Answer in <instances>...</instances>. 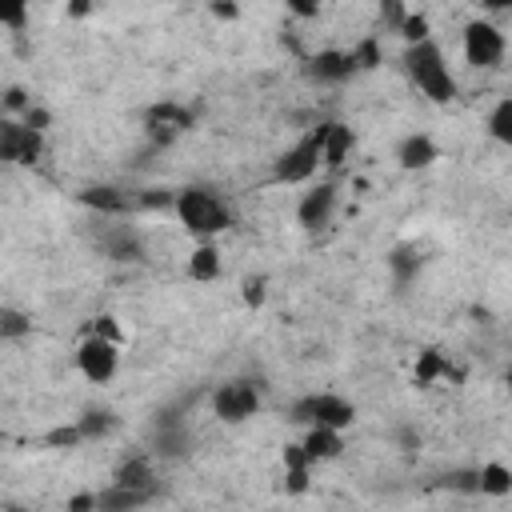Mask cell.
Returning <instances> with one entry per match:
<instances>
[{
    "label": "cell",
    "instance_id": "obj_12",
    "mask_svg": "<svg viewBox=\"0 0 512 512\" xmlns=\"http://www.w3.org/2000/svg\"><path fill=\"white\" fill-rule=\"evenodd\" d=\"M316 136H320V160H324V168L336 172V168L348 160L352 144H356L352 128L340 124V120H324V124H316Z\"/></svg>",
    "mask_w": 512,
    "mask_h": 512
},
{
    "label": "cell",
    "instance_id": "obj_16",
    "mask_svg": "<svg viewBox=\"0 0 512 512\" xmlns=\"http://www.w3.org/2000/svg\"><path fill=\"white\" fill-rule=\"evenodd\" d=\"M300 444H304V452H308L312 464H316V460H336V456L344 452V432H332V428H308V436H304Z\"/></svg>",
    "mask_w": 512,
    "mask_h": 512
},
{
    "label": "cell",
    "instance_id": "obj_6",
    "mask_svg": "<svg viewBox=\"0 0 512 512\" xmlns=\"http://www.w3.org/2000/svg\"><path fill=\"white\" fill-rule=\"evenodd\" d=\"M260 412V384L248 376H232L224 384H216L212 392V416L224 424H244Z\"/></svg>",
    "mask_w": 512,
    "mask_h": 512
},
{
    "label": "cell",
    "instance_id": "obj_11",
    "mask_svg": "<svg viewBox=\"0 0 512 512\" xmlns=\"http://www.w3.org/2000/svg\"><path fill=\"white\" fill-rule=\"evenodd\" d=\"M304 68H308V76H312L316 84H340V80H348L352 72H360L352 48H348V52H340V48H324V52L308 56Z\"/></svg>",
    "mask_w": 512,
    "mask_h": 512
},
{
    "label": "cell",
    "instance_id": "obj_32",
    "mask_svg": "<svg viewBox=\"0 0 512 512\" xmlns=\"http://www.w3.org/2000/svg\"><path fill=\"white\" fill-rule=\"evenodd\" d=\"M284 484H288V492H304V488H308V468L284 472Z\"/></svg>",
    "mask_w": 512,
    "mask_h": 512
},
{
    "label": "cell",
    "instance_id": "obj_13",
    "mask_svg": "<svg viewBox=\"0 0 512 512\" xmlns=\"http://www.w3.org/2000/svg\"><path fill=\"white\" fill-rule=\"evenodd\" d=\"M440 160V148H436V140L428 136V132H408L400 144H396V164L404 168V172H424V168H432Z\"/></svg>",
    "mask_w": 512,
    "mask_h": 512
},
{
    "label": "cell",
    "instance_id": "obj_26",
    "mask_svg": "<svg viewBox=\"0 0 512 512\" xmlns=\"http://www.w3.org/2000/svg\"><path fill=\"white\" fill-rule=\"evenodd\" d=\"M264 300H268V280L264 276H248L244 280V304L248 308H260Z\"/></svg>",
    "mask_w": 512,
    "mask_h": 512
},
{
    "label": "cell",
    "instance_id": "obj_9",
    "mask_svg": "<svg viewBox=\"0 0 512 512\" xmlns=\"http://www.w3.org/2000/svg\"><path fill=\"white\" fill-rule=\"evenodd\" d=\"M40 152H44V132L28 128L24 120H12V116L0 124V156L8 164H36Z\"/></svg>",
    "mask_w": 512,
    "mask_h": 512
},
{
    "label": "cell",
    "instance_id": "obj_24",
    "mask_svg": "<svg viewBox=\"0 0 512 512\" xmlns=\"http://www.w3.org/2000/svg\"><path fill=\"white\" fill-rule=\"evenodd\" d=\"M396 32L404 36V48H408V44H424V40H432V32H428V16H424V12H404V20H400Z\"/></svg>",
    "mask_w": 512,
    "mask_h": 512
},
{
    "label": "cell",
    "instance_id": "obj_30",
    "mask_svg": "<svg viewBox=\"0 0 512 512\" xmlns=\"http://www.w3.org/2000/svg\"><path fill=\"white\" fill-rule=\"evenodd\" d=\"M92 332H96V336H104V340H116V344H120V328L112 324V316H100V320L92 324Z\"/></svg>",
    "mask_w": 512,
    "mask_h": 512
},
{
    "label": "cell",
    "instance_id": "obj_35",
    "mask_svg": "<svg viewBox=\"0 0 512 512\" xmlns=\"http://www.w3.org/2000/svg\"><path fill=\"white\" fill-rule=\"evenodd\" d=\"M504 380H508V388H512V364H508V372H504Z\"/></svg>",
    "mask_w": 512,
    "mask_h": 512
},
{
    "label": "cell",
    "instance_id": "obj_25",
    "mask_svg": "<svg viewBox=\"0 0 512 512\" xmlns=\"http://www.w3.org/2000/svg\"><path fill=\"white\" fill-rule=\"evenodd\" d=\"M452 368H448V360L440 356V352H424L420 356V364H416V384H432L436 376H448Z\"/></svg>",
    "mask_w": 512,
    "mask_h": 512
},
{
    "label": "cell",
    "instance_id": "obj_15",
    "mask_svg": "<svg viewBox=\"0 0 512 512\" xmlns=\"http://www.w3.org/2000/svg\"><path fill=\"white\" fill-rule=\"evenodd\" d=\"M80 204H88L96 212H108V216H120V212L132 208V196L120 192V188H112V184H92V188L80 192Z\"/></svg>",
    "mask_w": 512,
    "mask_h": 512
},
{
    "label": "cell",
    "instance_id": "obj_23",
    "mask_svg": "<svg viewBox=\"0 0 512 512\" xmlns=\"http://www.w3.org/2000/svg\"><path fill=\"white\" fill-rule=\"evenodd\" d=\"M28 332H32V320H28L20 308L4 304V308H0V340H20V336H28Z\"/></svg>",
    "mask_w": 512,
    "mask_h": 512
},
{
    "label": "cell",
    "instance_id": "obj_7",
    "mask_svg": "<svg viewBox=\"0 0 512 512\" xmlns=\"http://www.w3.org/2000/svg\"><path fill=\"white\" fill-rule=\"evenodd\" d=\"M76 368H80V376L88 384H108L120 372V344L88 332L80 340V348H76Z\"/></svg>",
    "mask_w": 512,
    "mask_h": 512
},
{
    "label": "cell",
    "instance_id": "obj_20",
    "mask_svg": "<svg viewBox=\"0 0 512 512\" xmlns=\"http://www.w3.org/2000/svg\"><path fill=\"white\" fill-rule=\"evenodd\" d=\"M76 428H80L84 440H104V436L116 428V416H112L108 408H84V412L76 416Z\"/></svg>",
    "mask_w": 512,
    "mask_h": 512
},
{
    "label": "cell",
    "instance_id": "obj_31",
    "mask_svg": "<svg viewBox=\"0 0 512 512\" xmlns=\"http://www.w3.org/2000/svg\"><path fill=\"white\" fill-rule=\"evenodd\" d=\"M20 120H24L28 128H36V132H44V128H48V112H44V108H28Z\"/></svg>",
    "mask_w": 512,
    "mask_h": 512
},
{
    "label": "cell",
    "instance_id": "obj_33",
    "mask_svg": "<svg viewBox=\"0 0 512 512\" xmlns=\"http://www.w3.org/2000/svg\"><path fill=\"white\" fill-rule=\"evenodd\" d=\"M212 12H216V16H220V20H232V16H236V4H216V8H212Z\"/></svg>",
    "mask_w": 512,
    "mask_h": 512
},
{
    "label": "cell",
    "instance_id": "obj_19",
    "mask_svg": "<svg viewBox=\"0 0 512 512\" xmlns=\"http://www.w3.org/2000/svg\"><path fill=\"white\" fill-rule=\"evenodd\" d=\"M188 276L200 280V284H208V280L220 276V252H216L212 240H204V244L192 252V260H188Z\"/></svg>",
    "mask_w": 512,
    "mask_h": 512
},
{
    "label": "cell",
    "instance_id": "obj_22",
    "mask_svg": "<svg viewBox=\"0 0 512 512\" xmlns=\"http://www.w3.org/2000/svg\"><path fill=\"white\" fill-rule=\"evenodd\" d=\"M420 264H424V256L412 248V244H400L392 256H388V268H392V276L400 280V284H408V280H416V272H420Z\"/></svg>",
    "mask_w": 512,
    "mask_h": 512
},
{
    "label": "cell",
    "instance_id": "obj_29",
    "mask_svg": "<svg viewBox=\"0 0 512 512\" xmlns=\"http://www.w3.org/2000/svg\"><path fill=\"white\" fill-rule=\"evenodd\" d=\"M100 508V492H76L68 500V512H96Z\"/></svg>",
    "mask_w": 512,
    "mask_h": 512
},
{
    "label": "cell",
    "instance_id": "obj_27",
    "mask_svg": "<svg viewBox=\"0 0 512 512\" xmlns=\"http://www.w3.org/2000/svg\"><path fill=\"white\" fill-rule=\"evenodd\" d=\"M296 468H312L304 444H288V448H284V472H296Z\"/></svg>",
    "mask_w": 512,
    "mask_h": 512
},
{
    "label": "cell",
    "instance_id": "obj_8",
    "mask_svg": "<svg viewBox=\"0 0 512 512\" xmlns=\"http://www.w3.org/2000/svg\"><path fill=\"white\" fill-rule=\"evenodd\" d=\"M336 204H340V188H336V180L308 184V192H300V200H296V224H300L304 232H320V228L332 224Z\"/></svg>",
    "mask_w": 512,
    "mask_h": 512
},
{
    "label": "cell",
    "instance_id": "obj_5",
    "mask_svg": "<svg viewBox=\"0 0 512 512\" xmlns=\"http://www.w3.org/2000/svg\"><path fill=\"white\" fill-rule=\"evenodd\" d=\"M320 168H324V160H320V136L312 128V132H304L292 148H284L272 160V180L276 184H312Z\"/></svg>",
    "mask_w": 512,
    "mask_h": 512
},
{
    "label": "cell",
    "instance_id": "obj_17",
    "mask_svg": "<svg viewBox=\"0 0 512 512\" xmlns=\"http://www.w3.org/2000/svg\"><path fill=\"white\" fill-rule=\"evenodd\" d=\"M476 492L480 496H508L512 492V468L500 460H488L476 468Z\"/></svg>",
    "mask_w": 512,
    "mask_h": 512
},
{
    "label": "cell",
    "instance_id": "obj_18",
    "mask_svg": "<svg viewBox=\"0 0 512 512\" xmlns=\"http://www.w3.org/2000/svg\"><path fill=\"white\" fill-rule=\"evenodd\" d=\"M152 496H144V492H132V488H124V484H108V488H100V508L96 512H136V508H144Z\"/></svg>",
    "mask_w": 512,
    "mask_h": 512
},
{
    "label": "cell",
    "instance_id": "obj_2",
    "mask_svg": "<svg viewBox=\"0 0 512 512\" xmlns=\"http://www.w3.org/2000/svg\"><path fill=\"white\" fill-rule=\"evenodd\" d=\"M172 212H176V220H180L192 236H200V240H212V236H220V232L232 228V204H228L216 188H208V184H188V188H180Z\"/></svg>",
    "mask_w": 512,
    "mask_h": 512
},
{
    "label": "cell",
    "instance_id": "obj_14",
    "mask_svg": "<svg viewBox=\"0 0 512 512\" xmlns=\"http://www.w3.org/2000/svg\"><path fill=\"white\" fill-rule=\"evenodd\" d=\"M100 244H104V252H108L112 260H140V256H144V240H140V232L128 228V224H112V228L100 236Z\"/></svg>",
    "mask_w": 512,
    "mask_h": 512
},
{
    "label": "cell",
    "instance_id": "obj_10",
    "mask_svg": "<svg viewBox=\"0 0 512 512\" xmlns=\"http://www.w3.org/2000/svg\"><path fill=\"white\" fill-rule=\"evenodd\" d=\"M188 128H192V112L180 108V104H172V100L152 104L148 116H144V132H148V140H156V144H172V140L184 136Z\"/></svg>",
    "mask_w": 512,
    "mask_h": 512
},
{
    "label": "cell",
    "instance_id": "obj_21",
    "mask_svg": "<svg viewBox=\"0 0 512 512\" xmlns=\"http://www.w3.org/2000/svg\"><path fill=\"white\" fill-rule=\"evenodd\" d=\"M488 136L496 144L512 148V96H504V100L492 104V112H488Z\"/></svg>",
    "mask_w": 512,
    "mask_h": 512
},
{
    "label": "cell",
    "instance_id": "obj_34",
    "mask_svg": "<svg viewBox=\"0 0 512 512\" xmlns=\"http://www.w3.org/2000/svg\"><path fill=\"white\" fill-rule=\"evenodd\" d=\"M4 24H8V28H24V12H8Z\"/></svg>",
    "mask_w": 512,
    "mask_h": 512
},
{
    "label": "cell",
    "instance_id": "obj_4",
    "mask_svg": "<svg viewBox=\"0 0 512 512\" xmlns=\"http://www.w3.org/2000/svg\"><path fill=\"white\" fill-rule=\"evenodd\" d=\"M460 52H464V64L468 68H496L508 52V40H504V28L496 20H468L464 24V36H460Z\"/></svg>",
    "mask_w": 512,
    "mask_h": 512
},
{
    "label": "cell",
    "instance_id": "obj_3",
    "mask_svg": "<svg viewBox=\"0 0 512 512\" xmlns=\"http://www.w3.org/2000/svg\"><path fill=\"white\" fill-rule=\"evenodd\" d=\"M296 424H308V428H332V432H344L356 424V404L336 396V392H312L304 400H296L292 416Z\"/></svg>",
    "mask_w": 512,
    "mask_h": 512
},
{
    "label": "cell",
    "instance_id": "obj_1",
    "mask_svg": "<svg viewBox=\"0 0 512 512\" xmlns=\"http://www.w3.org/2000/svg\"><path fill=\"white\" fill-rule=\"evenodd\" d=\"M400 64H404L408 80H412L432 104H452V100H456L460 84H456V76H452V68H448V56H444V48H440L436 40L408 44L404 56H400Z\"/></svg>",
    "mask_w": 512,
    "mask_h": 512
},
{
    "label": "cell",
    "instance_id": "obj_28",
    "mask_svg": "<svg viewBox=\"0 0 512 512\" xmlns=\"http://www.w3.org/2000/svg\"><path fill=\"white\" fill-rule=\"evenodd\" d=\"M4 108L24 116V112L32 108V104H28V92H24V88H16V84H12V88H4Z\"/></svg>",
    "mask_w": 512,
    "mask_h": 512
}]
</instances>
